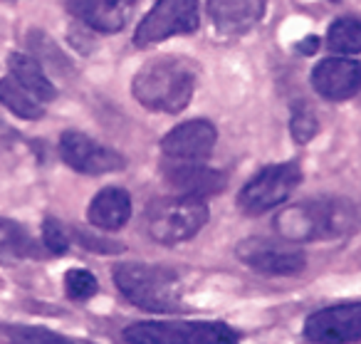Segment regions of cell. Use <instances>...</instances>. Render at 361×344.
<instances>
[{
	"mask_svg": "<svg viewBox=\"0 0 361 344\" xmlns=\"http://www.w3.org/2000/svg\"><path fill=\"white\" fill-rule=\"evenodd\" d=\"M198 28V0H156L134 32L139 47H149L171 35H183Z\"/></svg>",
	"mask_w": 361,
	"mask_h": 344,
	"instance_id": "7",
	"label": "cell"
},
{
	"mask_svg": "<svg viewBox=\"0 0 361 344\" xmlns=\"http://www.w3.org/2000/svg\"><path fill=\"white\" fill-rule=\"evenodd\" d=\"M290 129H292V136H295L297 144H307V141L314 139V134L319 131V121H317L314 112H312L307 105H295Z\"/></svg>",
	"mask_w": 361,
	"mask_h": 344,
	"instance_id": "22",
	"label": "cell"
},
{
	"mask_svg": "<svg viewBox=\"0 0 361 344\" xmlns=\"http://www.w3.org/2000/svg\"><path fill=\"white\" fill-rule=\"evenodd\" d=\"M267 0H208V18L221 35L235 37L250 32L262 20Z\"/></svg>",
	"mask_w": 361,
	"mask_h": 344,
	"instance_id": "14",
	"label": "cell"
},
{
	"mask_svg": "<svg viewBox=\"0 0 361 344\" xmlns=\"http://www.w3.org/2000/svg\"><path fill=\"white\" fill-rule=\"evenodd\" d=\"M60 156L70 169L90 176L111 174V171L124 169L126 164L119 151L99 144L82 131H65L60 136Z\"/></svg>",
	"mask_w": 361,
	"mask_h": 344,
	"instance_id": "10",
	"label": "cell"
},
{
	"mask_svg": "<svg viewBox=\"0 0 361 344\" xmlns=\"http://www.w3.org/2000/svg\"><path fill=\"white\" fill-rule=\"evenodd\" d=\"M302 169L295 161L287 164H272L265 166L260 174H255L238 196L240 210L250 215H260L265 210H272L282 206L292 196V191L300 186Z\"/></svg>",
	"mask_w": 361,
	"mask_h": 344,
	"instance_id": "6",
	"label": "cell"
},
{
	"mask_svg": "<svg viewBox=\"0 0 361 344\" xmlns=\"http://www.w3.org/2000/svg\"><path fill=\"white\" fill-rule=\"evenodd\" d=\"M164 176L171 186L180 191V196L206 198L226 189V174L203 166V161H169L164 164Z\"/></svg>",
	"mask_w": 361,
	"mask_h": 344,
	"instance_id": "13",
	"label": "cell"
},
{
	"mask_svg": "<svg viewBox=\"0 0 361 344\" xmlns=\"http://www.w3.org/2000/svg\"><path fill=\"white\" fill-rule=\"evenodd\" d=\"M70 11L97 32H119L134 13V0H70Z\"/></svg>",
	"mask_w": 361,
	"mask_h": 344,
	"instance_id": "15",
	"label": "cell"
},
{
	"mask_svg": "<svg viewBox=\"0 0 361 344\" xmlns=\"http://www.w3.org/2000/svg\"><path fill=\"white\" fill-rule=\"evenodd\" d=\"M8 67H11V77L23 85L32 97H37L40 102H50L55 100L57 90L50 80H47L42 65L30 55H23V52H13L8 57Z\"/></svg>",
	"mask_w": 361,
	"mask_h": 344,
	"instance_id": "17",
	"label": "cell"
},
{
	"mask_svg": "<svg viewBox=\"0 0 361 344\" xmlns=\"http://www.w3.org/2000/svg\"><path fill=\"white\" fill-rule=\"evenodd\" d=\"M13 344H72L70 339L60 337V334L50 332L42 327H23V324H13L6 329Z\"/></svg>",
	"mask_w": 361,
	"mask_h": 344,
	"instance_id": "21",
	"label": "cell"
},
{
	"mask_svg": "<svg viewBox=\"0 0 361 344\" xmlns=\"http://www.w3.org/2000/svg\"><path fill=\"white\" fill-rule=\"evenodd\" d=\"M87 218L94 228L99 230H119L129 223L131 218V198L124 189H102L99 194L92 198Z\"/></svg>",
	"mask_w": 361,
	"mask_h": 344,
	"instance_id": "16",
	"label": "cell"
},
{
	"mask_svg": "<svg viewBox=\"0 0 361 344\" xmlns=\"http://www.w3.org/2000/svg\"><path fill=\"white\" fill-rule=\"evenodd\" d=\"M208 223V206L203 198L176 196L154 201L146 210V230L161 245H178L191 240Z\"/></svg>",
	"mask_w": 361,
	"mask_h": 344,
	"instance_id": "4",
	"label": "cell"
},
{
	"mask_svg": "<svg viewBox=\"0 0 361 344\" xmlns=\"http://www.w3.org/2000/svg\"><path fill=\"white\" fill-rule=\"evenodd\" d=\"M312 87L329 102H344L361 90V62L346 57H326L312 70Z\"/></svg>",
	"mask_w": 361,
	"mask_h": 344,
	"instance_id": "12",
	"label": "cell"
},
{
	"mask_svg": "<svg viewBox=\"0 0 361 344\" xmlns=\"http://www.w3.org/2000/svg\"><path fill=\"white\" fill-rule=\"evenodd\" d=\"M0 105L11 109L16 117L27 121H35L42 117V102L37 97H32L30 92L25 90L23 85H18L13 77H3L0 80Z\"/></svg>",
	"mask_w": 361,
	"mask_h": 344,
	"instance_id": "18",
	"label": "cell"
},
{
	"mask_svg": "<svg viewBox=\"0 0 361 344\" xmlns=\"http://www.w3.org/2000/svg\"><path fill=\"white\" fill-rule=\"evenodd\" d=\"M317 45H319V37H314V35H312V37H307V40L302 42V45L297 47V50H300V52H305V55H310V52H314V50H317Z\"/></svg>",
	"mask_w": 361,
	"mask_h": 344,
	"instance_id": "26",
	"label": "cell"
},
{
	"mask_svg": "<svg viewBox=\"0 0 361 344\" xmlns=\"http://www.w3.org/2000/svg\"><path fill=\"white\" fill-rule=\"evenodd\" d=\"M359 223V206L349 198H336V196L302 201V203L285 208L275 218L280 235L290 243L344 238L354 233Z\"/></svg>",
	"mask_w": 361,
	"mask_h": 344,
	"instance_id": "1",
	"label": "cell"
},
{
	"mask_svg": "<svg viewBox=\"0 0 361 344\" xmlns=\"http://www.w3.org/2000/svg\"><path fill=\"white\" fill-rule=\"evenodd\" d=\"M218 141L216 126L208 119H191L173 126L161 139V151L169 161H206Z\"/></svg>",
	"mask_w": 361,
	"mask_h": 344,
	"instance_id": "11",
	"label": "cell"
},
{
	"mask_svg": "<svg viewBox=\"0 0 361 344\" xmlns=\"http://www.w3.org/2000/svg\"><path fill=\"white\" fill-rule=\"evenodd\" d=\"M35 253L32 238L16 220L0 218V258H25Z\"/></svg>",
	"mask_w": 361,
	"mask_h": 344,
	"instance_id": "20",
	"label": "cell"
},
{
	"mask_svg": "<svg viewBox=\"0 0 361 344\" xmlns=\"http://www.w3.org/2000/svg\"><path fill=\"white\" fill-rule=\"evenodd\" d=\"M42 243L52 255H65L70 250V238H67V230L62 228L60 220L45 218V223H42Z\"/></svg>",
	"mask_w": 361,
	"mask_h": 344,
	"instance_id": "24",
	"label": "cell"
},
{
	"mask_svg": "<svg viewBox=\"0 0 361 344\" xmlns=\"http://www.w3.org/2000/svg\"><path fill=\"white\" fill-rule=\"evenodd\" d=\"M196 90V67L186 57H154L131 82L136 102L151 112L178 114L188 107Z\"/></svg>",
	"mask_w": 361,
	"mask_h": 344,
	"instance_id": "2",
	"label": "cell"
},
{
	"mask_svg": "<svg viewBox=\"0 0 361 344\" xmlns=\"http://www.w3.org/2000/svg\"><path fill=\"white\" fill-rule=\"evenodd\" d=\"M235 255L247 265L265 275H297L305 270L307 258L300 248L290 240H270V238H245L238 243Z\"/></svg>",
	"mask_w": 361,
	"mask_h": 344,
	"instance_id": "8",
	"label": "cell"
},
{
	"mask_svg": "<svg viewBox=\"0 0 361 344\" xmlns=\"http://www.w3.org/2000/svg\"><path fill=\"white\" fill-rule=\"evenodd\" d=\"M129 344H235V332L221 322H134L124 329Z\"/></svg>",
	"mask_w": 361,
	"mask_h": 344,
	"instance_id": "5",
	"label": "cell"
},
{
	"mask_svg": "<svg viewBox=\"0 0 361 344\" xmlns=\"http://www.w3.org/2000/svg\"><path fill=\"white\" fill-rule=\"evenodd\" d=\"M114 285L129 302L151 312H173L180 299V280L173 270L146 263H121L111 273Z\"/></svg>",
	"mask_w": 361,
	"mask_h": 344,
	"instance_id": "3",
	"label": "cell"
},
{
	"mask_svg": "<svg viewBox=\"0 0 361 344\" xmlns=\"http://www.w3.org/2000/svg\"><path fill=\"white\" fill-rule=\"evenodd\" d=\"M80 240H82V245H85V248H92V250H97V253H121V250H124V245H121V243H111V240H97V238H92V235H87V233H80Z\"/></svg>",
	"mask_w": 361,
	"mask_h": 344,
	"instance_id": "25",
	"label": "cell"
},
{
	"mask_svg": "<svg viewBox=\"0 0 361 344\" xmlns=\"http://www.w3.org/2000/svg\"><path fill=\"white\" fill-rule=\"evenodd\" d=\"M97 287H99V283H97V278L90 270H82V268L67 270L65 290L72 299H90L97 292Z\"/></svg>",
	"mask_w": 361,
	"mask_h": 344,
	"instance_id": "23",
	"label": "cell"
},
{
	"mask_svg": "<svg viewBox=\"0 0 361 344\" xmlns=\"http://www.w3.org/2000/svg\"><path fill=\"white\" fill-rule=\"evenodd\" d=\"M326 47L339 55H356L361 52V20L356 18H339L326 30Z\"/></svg>",
	"mask_w": 361,
	"mask_h": 344,
	"instance_id": "19",
	"label": "cell"
},
{
	"mask_svg": "<svg viewBox=\"0 0 361 344\" xmlns=\"http://www.w3.org/2000/svg\"><path fill=\"white\" fill-rule=\"evenodd\" d=\"M305 337L314 344H351L361 339V302H341L307 317Z\"/></svg>",
	"mask_w": 361,
	"mask_h": 344,
	"instance_id": "9",
	"label": "cell"
}]
</instances>
